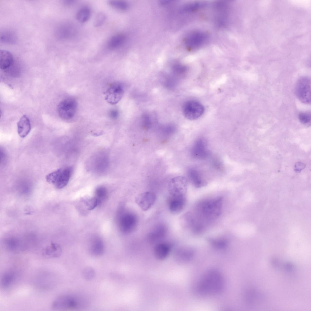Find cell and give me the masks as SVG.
Here are the masks:
<instances>
[{
  "mask_svg": "<svg viewBox=\"0 0 311 311\" xmlns=\"http://www.w3.org/2000/svg\"><path fill=\"white\" fill-rule=\"evenodd\" d=\"M222 199L220 197L200 201L196 206L194 217L190 220L195 232L202 231L206 225L215 220L220 215Z\"/></svg>",
  "mask_w": 311,
  "mask_h": 311,
  "instance_id": "cell-1",
  "label": "cell"
},
{
  "mask_svg": "<svg viewBox=\"0 0 311 311\" xmlns=\"http://www.w3.org/2000/svg\"><path fill=\"white\" fill-rule=\"evenodd\" d=\"M223 285V279L220 273L215 270H210L201 279L198 285V290L203 294L214 295L222 291Z\"/></svg>",
  "mask_w": 311,
  "mask_h": 311,
  "instance_id": "cell-2",
  "label": "cell"
},
{
  "mask_svg": "<svg viewBox=\"0 0 311 311\" xmlns=\"http://www.w3.org/2000/svg\"><path fill=\"white\" fill-rule=\"evenodd\" d=\"M73 169L70 166L58 169L48 174L46 181L58 189L64 187L68 183L71 176Z\"/></svg>",
  "mask_w": 311,
  "mask_h": 311,
  "instance_id": "cell-3",
  "label": "cell"
},
{
  "mask_svg": "<svg viewBox=\"0 0 311 311\" xmlns=\"http://www.w3.org/2000/svg\"><path fill=\"white\" fill-rule=\"evenodd\" d=\"M118 225L120 231L125 234H129L135 229L138 223L137 218L134 213L121 210L118 217Z\"/></svg>",
  "mask_w": 311,
  "mask_h": 311,
  "instance_id": "cell-4",
  "label": "cell"
},
{
  "mask_svg": "<svg viewBox=\"0 0 311 311\" xmlns=\"http://www.w3.org/2000/svg\"><path fill=\"white\" fill-rule=\"evenodd\" d=\"M311 79L306 76L300 78L296 84L295 91L298 99L302 103H311Z\"/></svg>",
  "mask_w": 311,
  "mask_h": 311,
  "instance_id": "cell-5",
  "label": "cell"
},
{
  "mask_svg": "<svg viewBox=\"0 0 311 311\" xmlns=\"http://www.w3.org/2000/svg\"><path fill=\"white\" fill-rule=\"evenodd\" d=\"M187 186V181L183 176H177L172 178L168 185V190L170 197H186Z\"/></svg>",
  "mask_w": 311,
  "mask_h": 311,
  "instance_id": "cell-6",
  "label": "cell"
},
{
  "mask_svg": "<svg viewBox=\"0 0 311 311\" xmlns=\"http://www.w3.org/2000/svg\"><path fill=\"white\" fill-rule=\"evenodd\" d=\"M77 108V103L74 98H68L64 99L59 104L57 111L60 117L65 120L73 118Z\"/></svg>",
  "mask_w": 311,
  "mask_h": 311,
  "instance_id": "cell-7",
  "label": "cell"
},
{
  "mask_svg": "<svg viewBox=\"0 0 311 311\" xmlns=\"http://www.w3.org/2000/svg\"><path fill=\"white\" fill-rule=\"evenodd\" d=\"M183 110L185 117L190 120L200 118L205 111L203 106L199 101L194 100L186 102L183 104Z\"/></svg>",
  "mask_w": 311,
  "mask_h": 311,
  "instance_id": "cell-8",
  "label": "cell"
},
{
  "mask_svg": "<svg viewBox=\"0 0 311 311\" xmlns=\"http://www.w3.org/2000/svg\"><path fill=\"white\" fill-rule=\"evenodd\" d=\"M124 87L119 82L113 83L104 92L105 100L109 104H117L122 98L124 94Z\"/></svg>",
  "mask_w": 311,
  "mask_h": 311,
  "instance_id": "cell-9",
  "label": "cell"
},
{
  "mask_svg": "<svg viewBox=\"0 0 311 311\" xmlns=\"http://www.w3.org/2000/svg\"><path fill=\"white\" fill-rule=\"evenodd\" d=\"M77 305L75 299L68 295L60 296L52 303L51 308L55 310H63L75 308Z\"/></svg>",
  "mask_w": 311,
  "mask_h": 311,
  "instance_id": "cell-10",
  "label": "cell"
},
{
  "mask_svg": "<svg viewBox=\"0 0 311 311\" xmlns=\"http://www.w3.org/2000/svg\"><path fill=\"white\" fill-rule=\"evenodd\" d=\"M156 199V196L154 193L147 191L139 194L136 197L135 201L142 210L146 211L153 205Z\"/></svg>",
  "mask_w": 311,
  "mask_h": 311,
  "instance_id": "cell-11",
  "label": "cell"
},
{
  "mask_svg": "<svg viewBox=\"0 0 311 311\" xmlns=\"http://www.w3.org/2000/svg\"><path fill=\"white\" fill-rule=\"evenodd\" d=\"M205 141L202 138L198 139L194 143L191 149V154L193 157L198 159L205 158L208 153Z\"/></svg>",
  "mask_w": 311,
  "mask_h": 311,
  "instance_id": "cell-12",
  "label": "cell"
},
{
  "mask_svg": "<svg viewBox=\"0 0 311 311\" xmlns=\"http://www.w3.org/2000/svg\"><path fill=\"white\" fill-rule=\"evenodd\" d=\"M16 272L13 270H9L5 271L0 278V287L4 289L11 288L15 283L17 279Z\"/></svg>",
  "mask_w": 311,
  "mask_h": 311,
  "instance_id": "cell-13",
  "label": "cell"
},
{
  "mask_svg": "<svg viewBox=\"0 0 311 311\" xmlns=\"http://www.w3.org/2000/svg\"><path fill=\"white\" fill-rule=\"evenodd\" d=\"M186 203V197H170L169 203V209L171 212L177 214L183 209Z\"/></svg>",
  "mask_w": 311,
  "mask_h": 311,
  "instance_id": "cell-14",
  "label": "cell"
},
{
  "mask_svg": "<svg viewBox=\"0 0 311 311\" xmlns=\"http://www.w3.org/2000/svg\"><path fill=\"white\" fill-rule=\"evenodd\" d=\"M17 131L19 135L22 138L26 137L31 129L30 121L26 115H23L17 123Z\"/></svg>",
  "mask_w": 311,
  "mask_h": 311,
  "instance_id": "cell-15",
  "label": "cell"
},
{
  "mask_svg": "<svg viewBox=\"0 0 311 311\" xmlns=\"http://www.w3.org/2000/svg\"><path fill=\"white\" fill-rule=\"evenodd\" d=\"M12 55L9 51L2 50L0 52V67L2 70L9 68L13 63Z\"/></svg>",
  "mask_w": 311,
  "mask_h": 311,
  "instance_id": "cell-16",
  "label": "cell"
},
{
  "mask_svg": "<svg viewBox=\"0 0 311 311\" xmlns=\"http://www.w3.org/2000/svg\"><path fill=\"white\" fill-rule=\"evenodd\" d=\"M193 255L192 251L188 248H183L177 250L174 255L175 260L179 263L187 261Z\"/></svg>",
  "mask_w": 311,
  "mask_h": 311,
  "instance_id": "cell-17",
  "label": "cell"
},
{
  "mask_svg": "<svg viewBox=\"0 0 311 311\" xmlns=\"http://www.w3.org/2000/svg\"><path fill=\"white\" fill-rule=\"evenodd\" d=\"M126 39V36L122 34H116L109 40L107 45L111 50H115L121 46L125 43Z\"/></svg>",
  "mask_w": 311,
  "mask_h": 311,
  "instance_id": "cell-18",
  "label": "cell"
},
{
  "mask_svg": "<svg viewBox=\"0 0 311 311\" xmlns=\"http://www.w3.org/2000/svg\"><path fill=\"white\" fill-rule=\"evenodd\" d=\"M188 176L190 180L196 187H201L205 185L206 182L197 170L193 169H190L188 171Z\"/></svg>",
  "mask_w": 311,
  "mask_h": 311,
  "instance_id": "cell-19",
  "label": "cell"
},
{
  "mask_svg": "<svg viewBox=\"0 0 311 311\" xmlns=\"http://www.w3.org/2000/svg\"><path fill=\"white\" fill-rule=\"evenodd\" d=\"M169 251L170 247L167 244L165 243H158L155 247L154 255L157 259L163 260L167 257Z\"/></svg>",
  "mask_w": 311,
  "mask_h": 311,
  "instance_id": "cell-20",
  "label": "cell"
},
{
  "mask_svg": "<svg viewBox=\"0 0 311 311\" xmlns=\"http://www.w3.org/2000/svg\"><path fill=\"white\" fill-rule=\"evenodd\" d=\"M61 253L62 249L57 244H52L44 249L42 255L46 258H55L59 257Z\"/></svg>",
  "mask_w": 311,
  "mask_h": 311,
  "instance_id": "cell-21",
  "label": "cell"
},
{
  "mask_svg": "<svg viewBox=\"0 0 311 311\" xmlns=\"http://www.w3.org/2000/svg\"><path fill=\"white\" fill-rule=\"evenodd\" d=\"M90 251L91 254L94 256L102 255L104 251V246L102 240L98 238L94 239L91 243Z\"/></svg>",
  "mask_w": 311,
  "mask_h": 311,
  "instance_id": "cell-22",
  "label": "cell"
},
{
  "mask_svg": "<svg viewBox=\"0 0 311 311\" xmlns=\"http://www.w3.org/2000/svg\"><path fill=\"white\" fill-rule=\"evenodd\" d=\"M189 36L186 39V44L188 48H193L198 46L203 41L205 36L203 34H193Z\"/></svg>",
  "mask_w": 311,
  "mask_h": 311,
  "instance_id": "cell-23",
  "label": "cell"
},
{
  "mask_svg": "<svg viewBox=\"0 0 311 311\" xmlns=\"http://www.w3.org/2000/svg\"><path fill=\"white\" fill-rule=\"evenodd\" d=\"M91 11L89 8L85 6L80 8L77 12L76 18L79 22L84 23L87 22L90 18Z\"/></svg>",
  "mask_w": 311,
  "mask_h": 311,
  "instance_id": "cell-24",
  "label": "cell"
},
{
  "mask_svg": "<svg viewBox=\"0 0 311 311\" xmlns=\"http://www.w3.org/2000/svg\"><path fill=\"white\" fill-rule=\"evenodd\" d=\"M108 4L113 9L120 11H125L129 7V5L125 1L121 0H110Z\"/></svg>",
  "mask_w": 311,
  "mask_h": 311,
  "instance_id": "cell-25",
  "label": "cell"
},
{
  "mask_svg": "<svg viewBox=\"0 0 311 311\" xmlns=\"http://www.w3.org/2000/svg\"><path fill=\"white\" fill-rule=\"evenodd\" d=\"M164 227L162 225L157 227L151 234L150 238L152 242H155L161 238L165 233Z\"/></svg>",
  "mask_w": 311,
  "mask_h": 311,
  "instance_id": "cell-26",
  "label": "cell"
},
{
  "mask_svg": "<svg viewBox=\"0 0 311 311\" xmlns=\"http://www.w3.org/2000/svg\"><path fill=\"white\" fill-rule=\"evenodd\" d=\"M106 189L103 186L97 187L95 191L94 197L97 200L99 205L105 200L107 196Z\"/></svg>",
  "mask_w": 311,
  "mask_h": 311,
  "instance_id": "cell-27",
  "label": "cell"
},
{
  "mask_svg": "<svg viewBox=\"0 0 311 311\" xmlns=\"http://www.w3.org/2000/svg\"><path fill=\"white\" fill-rule=\"evenodd\" d=\"M82 274L84 278L86 280L90 281L94 279L95 275L94 269L89 266L85 268L83 271Z\"/></svg>",
  "mask_w": 311,
  "mask_h": 311,
  "instance_id": "cell-28",
  "label": "cell"
},
{
  "mask_svg": "<svg viewBox=\"0 0 311 311\" xmlns=\"http://www.w3.org/2000/svg\"><path fill=\"white\" fill-rule=\"evenodd\" d=\"M106 19L105 14L102 12H99L96 15L94 20V25L96 27H100L105 22Z\"/></svg>",
  "mask_w": 311,
  "mask_h": 311,
  "instance_id": "cell-29",
  "label": "cell"
},
{
  "mask_svg": "<svg viewBox=\"0 0 311 311\" xmlns=\"http://www.w3.org/2000/svg\"><path fill=\"white\" fill-rule=\"evenodd\" d=\"M299 121L305 125L309 124L311 122V113L309 112H302L298 116Z\"/></svg>",
  "mask_w": 311,
  "mask_h": 311,
  "instance_id": "cell-30",
  "label": "cell"
},
{
  "mask_svg": "<svg viewBox=\"0 0 311 311\" xmlns=\"http://www.w3.org/2000/svg\"><path fill=\"white\" fill-rule=\"evenodd\" d=\"M89 210H91L99 205L98 202L96 198L94 197L88 199L85 202Z\"/></svg>",
  "mask_w": 311,
  "mask_h": 311,
  "instance_id": "cell-31",
  "label": "cell"
},
{
  "mask_svg": "<svg viewBox=\"0 0 311 311\" xmlns=\"http://www.w3.org/2000/svg\"><path fill=\"white\" fill-rule=\"evenodd\" d=\"M143 125L144 128H148L150 125V121L149 117L147 115H145L143 118Z\"/></svg>",
  "mask_w": 311,
  "mask_h": 311,
  "instance_id": "cell-32",
  "label": "cell"
},
{
  "mask_svg": "<svg viewBox=\"0 0 311 311\" xmlns=\"http://www.w3.org/2000/svg\"><path fill=\"white\" fill-rule=\"evenodd\" d=\"M118 115V112L117 110H112L109 112V115L110 117L113 118H117Z\"/></svg>",
  "mask_w": 311,
  "mask_h": 311,
  "instance_id": "cell-33",
  "label": "cell"
}]
</instances>
